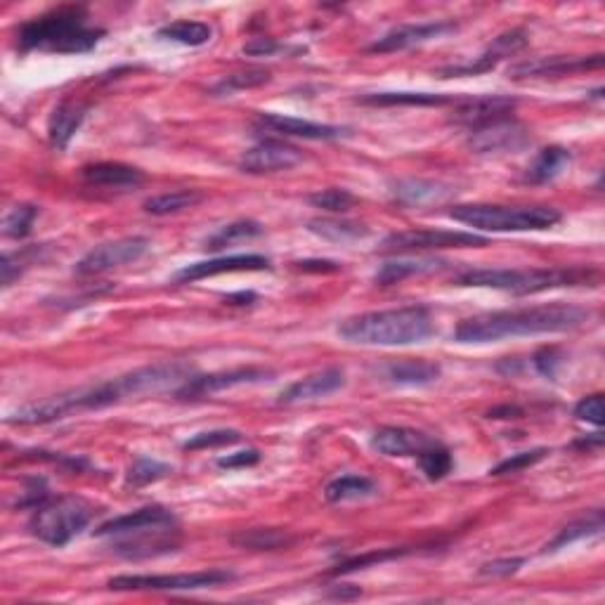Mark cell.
I'll return each instance as SVG.
<instances>
[{"instance_id": "1", "label": "cell", "mask_w": 605, "mask_h": 605, "mask_svg": "<svg viewBox=\"0 0 605 605\" xmlns=\"http://www.w3.org/2000/svg\"><path fill=\"white\" fill-rule=\"evenodd\" d=\"M589 320V310L580 305L549 303L535 308L485 312V315L464 320L454 331V341L459 343H492L513 336H537V334H565L580 329Z\"/></svg>"}, {"instance_id": "2", "label": "cell", "mask_w": 605, "mask_h": 605, "mask_svg": "<svg viewBox=\"0 0 605 605\" xmlns=\"http://www.w3.org/2000/svg\"><path fill=\"white\" fill-rule=\"evenodd\" d=\"M104 29L90 24L83 5H64L19 26L17 43L24 52L41 50L57 55H83L100 43Z\"/></svg>"}, {"instance_id": "3", "label": "cell", "mask_w": 605, "mask_h": 605, "mask_svg": "<svg viewBox=\"0 0 605 605\" xmlns=\"http://www.w3.org/2000/svg\"><path fill=\"white\" fill-rule=\"evenodd\" d=\"M178 535V518L164 506H145V509L107 520L95 530V537L119 539L114 551L130 561L175 551Z\"/></svg>"}, {"instance_id": "4", "label": "cell", "mask_w": 605, "mask_h": 605, "mask_svg": "<svg viewBox=\"0 0 605 605\" xmlns=\"http://www.w3.org/2000/svg\"><path fill=\"white\" fill-rule=\"evenodd\" d=\"M431 334L433 317L424 305L364 312L338 324V336L357 346H412Z\"/></svg>"}, {"instance_id": "5", "label": "cell", "mask_w": 605, "mask_h": 605, "mask_svg": "<svg viewBox=\"0 0 605 605\" xmlns=\"http://www.w3.org/2000/svg\"><path fill=\"white\" fill-rule=\"evenodd\" d=\"M459 286H480L506 294L528 296L542 291L582 286L598 282V272L591 268H525V270H466L454 277Z\"/></svg>"}, {"instance_id": "6", "label": "cell", "mask_w": 605, "mask_h": 605, "mask_svg": "<svg viewBox=\"0 0 605 605\" xmlns=\"http://www.w3.org/2000/svg\"><path fill=\"white\" fill-rule=\"evenodd\" d=\"M119 402H123L121 386L119 381L112 379L107 383H97V386H86L69 390V393L52 395V398L41 402H31V405H24L19 407L17 412H12L5 421L15 426H41L67 419L71 414L93 412V409L119 405Z\"/></svg>"}, {"instance_id": "7", "label": "cell", "mask_w": 605, "mask_h": 605, "mask_svg": "<svg viewBox=\"0 0 605 605\" xmlns=\"http://www.w3.org/2000/svg\"><path fill=\"white\" fill-rule=\"evenodd\" d=\"M450 216L459 223L485 232H528L549 230L561 223V213L551 206H499V204H464L454 206Z\"/></svg>"}, {"instance_id": "8", "label": "cell", "mask_w": 605, "mask_h": 605, "mask_svg": "<svg viewBox=\"0 0 605 605\" xmlns=\"http://www.w3.org/2000/svg\"><path fill=\"white\" fill-rule=\"evenodd\" d=\"M95 504L83 497H57L34 509L29 520L31 535L50 546H64L81 535L95 518Z\"/></svg>"}, {"instance_id": "9", "label": "cell", "mask_w": 605, "mask_h": 605, "mask_svg": "<svg viewBox=\"0 0 605 605\" xmlns=\"http://www.w3.org/2000/svg\"><path fill=\"white\" fill-rule=\"evenodd\" d=\"M232 580L230 570H201L185 575H121L112 577L107 587L112 591H199L223 587Z\"/></svg>"}, {"instance_id": "10", "label": "cell", "mask_w": 605, "mask_h": 605, "mask_svg": "<svg viewBox=\"0 0 605 605\" xmlns=\"http://www.w3.org/2000/svg\"><path fill=\"white\" fill-rule=\"evenodd\" d=\"M478 249L487 246L485 237L471 232H450V230H407L388 234L381 242V251L386 253H421V251H442V249Z\"/></svg>"}, {"instance_id": "11", "label": "cell", "mask_w": 605, "mask_h": 605, "mask_svg": "<svg viewBox=\"0 0 605 605\" xmlns=\"http://www.w3.org/2000/svg\"><path fill=\"white\" fill-rule=\"evenodd\" d=\"M149 251V239L145 237H126L95 246L86 256L76 263L74 272L78 277H93L102 272L123 268V265L138 263V260Z\"/></svg>"}, {"instance_id": "12", "label": "cell", "mask_w": 605, "mask_h": 605, "mask_svg": "<svg viewBox=\"0 0 605 605\" xmlns=\"http://www.w3.org/2000/svg\"><path fill=\"white\" fill-rule=\"evenodd\" d=\"M468 147L476 154H506V152H520L532 142L530 130L523 123L506 116V119L492 121L483 128L468 130Z\"/></svg>"}, {"instance_id": "13", "label": "cell", "mask_w": 605, "mask_h": 605, "mask_svg": "<svg viewBox=\"0 0 605 605\" xmlns=\"http://www.w3.org/2000/svg\"><path fill=\"white\" fill-rule=\"evenodd\" d=\"M303 161V152L282 140H263L246 149L239 159V168L249 175H268L291 171Z\"/></svg>"}, {"instance_id": "14", "label": "cell", "mask_w": 605, "mask_h": 605, "mask_svg": "<svg viewBox=\"0 0 605 605\" xmlns=\"http://www.w3.org/2000/svg\"><path fill=\"white\" fill-rule=\"evenodd\" d=\"M518 100L509 95H478V97H459V102L454 104L452 123H457L461 128L476 130L483 128L487 123L506 119L513 114Z\"/></svg>"}, {"instance_id": "15", "label": "cell", "mask_w": 605, "mask_h": 605, "mask_svg": "<svg viewBox=\"0 0 605 605\" xmlns=\"http://www.w3.org/2000/svg\"><path fill=\"white\" fill-rule=\"evenodd\" d=\"M270 379H272V372L260 367H239V369H230V372H218L208 376L194 374L185 386L175 390V395L182 400H197V398H206V395L220 393V390L251 386V383H263Z\"/></svg>"}, {"instance_id": "16", "label": "cell", "mask_w": 605, "mask_h": 605, "mask_svg": "<svg viewBox=\"0 0 605 605\" xmlns=\"http://www.w3.org/2000/svg\"><path fill=\"white\" fill-rule=\"evenodd\" d=\"M528 45V34L520 29L506 31V34L497 36L494 41L487 45V50L483 55L476 57L473 62L468 64H457V67H445L440 69V78H454V76H476V74H485V71H490L497 67L499 62L506 60V57L516 55Z\"/></svg>"}, {"instance_id": "17", "label": "cell", "mask_w": 605, "mask_h": 605, "mask_svg": "<svg viewBox=\"0 0 605 605\" xmlns=\"http://www.w3.org/2000/svg\"><path fill=\"white\" fill-rule=\"evenodd\" d=\"M457 31V24L452 19H445V22H428V24H407V26H398V29L388 31L386 36H381L379 41H374L369 45V52L374 55H386V52H400L407 48H414V45H424L433 38H440L445 34H452Z\"/></svg>"}, {"instance_id": "18", "label": "cell", "mask_w": 605, "mask_h": 605, "mask_svg": "<svg viewBox=\"0 0 605 605\" xmlns=\"http://www.w3.org/2000/svg\"><path fill=\"white\" fill-rule=\"evenodd\" d=\"M603 55L591 57H539V60L520 62L509 69L511 78H549V76H570L577 71L601 69Z\"/></svg>"}, {"instance_id": "19", "label": "cell", "mask_w": 605, "mask_h": 605, "mask_svg": "<svg viewBox=\"0 0 605 605\" xmlns=\"http://www.w3.org/2000/svg\"><path fill=\"white\" fill-rule=\"evenodd\" d=\"M270 270V260L258 253H246V256H227V258H213L201 260V263H192L182 268L175 279L178 282H199V279L225 275V272H260Z\"/></svg>"}, {"instance_id": "20", "label": "cell", "mask_w": 605, "mask_h": 605, "mask_svg": "<svg viewBox=\"0 0 605 605\" xmlns=\"http://www.w3.org/2000/svg\"><path fill=\"white\" fill-rule=\"evenodd\" d=\"M258 126L268 128L277 135H284V138H303V140H336L346 135V128L296 119V116L268 114V112L258 114Z\"/></svg>"}, {"instance_id": "21", "label": "cell", "mask_w": 605, "mask_h": 605, "mask_svg": "<svg viewBox=\"0 0 605 605\" xmlns=\"http://www.w3.org/2000/svg\"><path fill=\"white\" fill-rule=\"evenodd\" d=\"M431 435L405 426L379 428L372 438V447L383 457H419L426 447L433 445Z\"/></svg>"}, {"instance_id": "22", "label": "cell", "mask_w": 605, "mask_h": 605, "mask_svg": "<svg viewBox=\"0 0 605 605\" xmlns=\"http://www.w3.org/2000/svg\"><path fill=\"white\" fill-rule=\"evenodd\" d=\"M343 383H346L343 369H336V367L322 369V372L310 374L301 381L291 383V386L279 395V402H282V405H301V402L327 398V395L336 393Z\"/></svg>"}, {"instance_id": "23", "label": "cell", "mask_w": 605, "mask_h": 605, "mask_svg": "<svg viewBox=\"0 0 605 605\" xmlns=\"http://www.w3.org/2000/svg\"><path fill=\"white\" fill-rule=\"evenodd\" d=\"M81 178L90 187H102V190H135L145 182V175L135 166L119 164V161H102V164H90L81 168Z\"/></svg>"}, {"instance_id": "24", "label": "cell", "mask_w": 605, "mask_h": 605, "mask_svg": "<svg viewBox=\"0 0 605 605\" xmlns=\"http://www.w3.org/2000/svg\"><path fill=\"white\" fill-rule=\"evenodd\" d=\"M88 107L78 102H62L60 107L55 109L48 121V138L50 145L55 149H67L71 138L78 133L83 119H86Z\"/></svg>"}, {"instance_id": "25", "label": "cell", "mask_w": 605, "mask_h": 605, "mask_svg": "<svg viewBox=\"0 0 605 605\" xmlns=\"http://www.w3.org/2000/svg\"><path fill=\"white\" fill-rule=\"evenodd\" d=\"M364 107H445V104H457V95H438V93H372L357 97Z\"/></svg>"}, {"instance_id": "26", "label": "cell", "mask_w": 605, "mask_h": 605, "mask_svg": "<svg viewBox=\"0 0 605 605\" xmlns=\"http://www.w3.org/2000/svg\"><path fill=\"white\" fill-rule=\"evenodd\" d=\"M383 374L398 386H431L440 379V367L428 360H398L386 364Z\"/></svg>"}, {"instance_id": "27", "label": "cell", "mask_w": 605, "mask_h": 605, "mask_svg": "<svg viewBox=\"0 0 605 605\" xmlns=\"http://www.w3.org/2000/svg\"><path fill=\"white\" fill-rule=\"evenodd\" d=\"M570 152L565 147H546L535 156V161L525 171V182L530 185H544L563 173V168L570 164Z\"/></svg>"}, {"instance_id": "28", "label": "cell", "mask_w": 605, "mask_h": 605, "mask_svg": "<svg viewBox=\"0 0 605 605\" xmlns=\"http://www.w3.org/2000/svg\"><path fill=\"white\" fill-rule=\"evenodd\" d=\"M447 194H450V187L431 180H400L393 187V197L402 206H424L445 199Z\"/></svg>"}, {"instance_id": "29", "label": "cell", "mask_w": 605, "mask_h": 605, "mask_svg": "<svg viewBox=\"0 0 605 605\" xmlns=\"http://www.w3.org/2000/svg\"><path fill=\"white\" fill-rule=\"evenodd\" d=\"M376 492H379V487L367 476H341L324 487V497L331 504L357 502V499L374 497Z\"/></svg>"}, {"instance_id": "30", "label": "cell", "mask_w": 605, "mask_h": 605, "mask_svg": "<svg viewBox=\"0 0 605 605\" xmlns=\"http://www.w3.org/2000/svg\"><path fill=\"white\" fill-rule=\"evenodd\" d=\"M204 201V194L199 190H175L166 194H156V197L147 199L142 208L149 216H173V213H182L187 208L199 206Z\"/></svg>"}, {"instance_id": "31", "label": "cell", "mask_w": 605, "mask_h": 605, "mask_svg": "<svg viewBox=\"0 0 605 605\" xmlns=\"http://www.w3.org/2000/svg\"><path fill=\"white\" fill-rule=\"evenodd\" d=\"M445 268V263H440V260H393V263L381 265V270L376 272L374 282L379 286H390V284H398L402 279L414 277V275H424V272H438Z\"/></svg>"}, {"instance_id": "32", "label": "cell", "mask_w": 605, "mask_h": 605, "mask_svg": "<svg viewBox=\"0 0 605 605\" xmlns=\"http://www.w3.org/2000/svg\"><path fill=\"white\" fill-rule=\"evenodd\" d=\"M232 544L242 546V549H253V551H277L284 546L294 544V537L286 530L277 528H253V530H242L232 537Z\"/></svg>"}, {"instance_id": "33", "label": "cell", "mask_w": 605, "mask_h": 605, "mask_svg": "<svg viewBox=\"0 0 605 605\" xmlns=\"http://www.w3.org/2000/svg\"><path fill=\"white\" fill-rule=\"evenodd\" d=\"M263 234V225L256 223V220H237V223H230L225 227H220L218 232H213L211 237L206 239L204 249L208 251H220L225 246H232L237 242H246V239H256Z\"/></svg>"}, {"instance_id": "34", "label": "cell", "mask_w": 605, "mask_h": 605, "mask_svg": "<svg viewBox=\"0 0 605 605\" xmlns=\"http://www.w3.org/2000/svg\"><path fill=\"white\" fill-rule=\"evenodd\" d=\"M213 29L204 22H190V19H180V22H173L159 29V38H166V41L180 43V45H190V48H197V45H204L211 41Z\"/></svg>"}, {"instance_id": "35", "label": "cell", "mask_w": 605, "mask_h": 605, "mask_svg": "<svg viewBox=\"0 0 605 605\" xmlns=\"http://www.w3.org/2000/svg\"><path fill=\"white\" fill-rule=\"evenodd\" d=\"M601 530H603V513L594 511L591 516L580 518L577 523H570L568 528H563L561 535H558L551 544H546L544 551H558V549H563L565 544H572V542H577V539L598 535Z\"/></svg>"}, {"instance_id": "36", "label": "cell", "mask_w": 605, "mask_h": 605, "mask_svg": "<svg viewBox=\"0 0 605 605\" xmlns=\"http://www.w3.org/2000/svg\"><path fill=\"white\" fill-rule=\"evenodd\" d=\"M310 232L320 234L329 242H350V239H360L367 234V227L360 223H348V220H312Z\"/></svg>"}, {"instance_id": "37", "label": "cell", "mask_w": 605, "mask_h": 605, "mask_svg": "<svg viewBox=\"0 0 605 605\" xmlns=\"http://www.w3.org/2000/svg\"><path fill=\"white\" fill-rule=\"evenodd\" d=\"M416 459H419L421 471L426 473L428 480H442L452 471V464H454L450 450L438 445V442H433L431 447H426V450Z\"/></svg>"}, {"instance_id": "38", "label": "cell", "mask_w": 605, "mask_h": 605, "mask_svg": "<svg viewBox=\"0 0 605 605\" xmlns=\"http://www.w3.org/2000/svg\"><path fill=\"white\" fill-rule=\"evenodd\" d=\"M171 471H173V468L168 466V464H161V461H156V459L140 457L138 461H135L133 466L128 468L126 485H130V487H145L149 483H156V480L166 478Z\"/></svg>"}, {"instance_id": "39", "label": "cell", "mask_w": 605, "mask_h": 605, "mask_svg": "<svg viewBox=\"0 0 605 605\" xmlns=\"http://www.w3.org/2000/svg\"><path fill=\"white\" fill-rule=\"evenodd\" d=\"M270 81V71L268 69H249L242 71V74H232L223 78L216 88L211 90L213 95H230L234 90H249V88H258L263 83Z\"/></svg>"}, {"instance_id": "40", "label": "cell", "mask_w": 605, "mask_h": 605, "mask_svg": "<svg viewBox=\"0 0 605 605\" xmlns=\"http://www.w3.org/2000/svg\"><path fill=\"white\" fill-rule=\"evenodd\" d=\"M308 201L315 208H322V211H329V213H346L357 204V199L353 197V194H350L348 190H338V187L310 194Z\"/></svg>"}, {"instance_id": "41", "label": "cell", "mask_w": 605, "mask_h": 605, "mask_svg": "<svg viewBox=\"0 0 605 605\" xmlns=\"http://www.w3.org/2000/svg\"><path fill=\"white\" fill-rule=\"evenodd\" d=\"M36 218H38V208L36 206H31V204L15 206L8 213V216H5L3 230L12 239H24L26 234L31 232V225H34Z\"/></svg>"}, {"instance_id": "42", "label": "cell", "mask_w": 605, "mask_h": 605, "mask_svg": "<svg viewBox=\"0 0 605 605\" xmlns=\"http://www.w3.org/2000/svg\"><path fill=\"white\" fill-rule=\"evenodd\" d=\"M242 440V433L239 431H230V428H223V431H208V433H199L194 435L182 445V450H216V447H225V445H234V442Z\"/></svg>"}, {"instance_id": "43", "label": "cell", "mask_w": 605, "mask_h": 605, "mask_svg": "<svg viewBox=\"0 0 605 605\" xmlns=\"http://www.w3.org/2000/svg\"><path fill=\"white\" fill-rule=\"evenodd\" d=\"M546 454H549V452H546L544 447H539V450H532V452L513 454V457L504 459L502 464L494 466L492 471H490V476L499 478V476H511V473H520V471H525V468L539 464V461H542L546 457Z\"/></svg>"}, {"instance_id": "44", "label": "cell", "mask_w": 605, "mask_h": 605, "mask_svg": "<svg viewBox=\"0 0 605 605\" xmlns=\"http://www.w3.org/2000/svg\"><path fill=\"white\" fill-rule=\"evenodd\" d=\"M405 554H409V549H388V551H376V554L357 556V558H350V561H346V563L336 565V568L331 570V575H348V572L362 570L372 563H383V561H390V558H400Z\"/></svg>"}, {"instance_id": "45", "label": "cell", "mask_w": 605, "mask_h": 605, "mask_svg": "<svg viewBox=\"0 0 605 605\" xmlns=\"http://www.w3.org/2000/svg\"><path fill=\"white\" fill-rule=\"evenodd\" d=\"M575 416L580 421H587V424L601 428L603 426V395L594 393L589 398H582L575 407Z\"/></svg>"}, {"instance_id": "46", "label": "cell", "mask_w": 605, "mask_h": 605, "mask_svg": "<svg viewBox=\"0 0 605 605\" xmlns=\"http://www.w3.org/2000/svg\"><path fill=\"white\" fill-rule=\"evenodd\" d=\"M31 251H26L24 256H12V253H5V258H3V286H10L12 282H15V279L22 275L24 272V268L26 265H29V256Z\"/></svg>"}, {"instance_id": "47", "label": "cell", "mask_w": 605, "mask_h": 605, "mask_svg": "<svg viewBox=\"0 0 605 605\" xmlns=\"http://www.w3.org/2000/svg\"><path fill=\"white\" fill-rule=\"evenodd\" d=\"M558 364H561V355H558L556 348H544V350H539V353L535 355L537 372L544 374V376H549V379H554V376H556Z\"/></svg>"}, {"instance_id": "48", "label": "cell", "mask_w": 605, "mask_h": 605, "mask_svg": "<svg viewBox=\"0 0 605 605\" xmlns=\"http://www.w3.org/2000/svg\"><path fill=\"white\" fill-rule=\"evenodd\" d=\"M525 561L523 558H506V561H494V563H487L480 568V575H492V577H506V575H513V572L520 570V565H523Z\"/></svg>"}, {"instance_id": "49", "label": "cell", "mask_w": 605, "mask_h": 605, "mask_svg": "<svg viewBox=\"0 0 605 605\" xmlns=\"http://www.w3.org/2000/svg\"><path fill=\"white\" fill-rule=\"evenodd\" d=\"M260 461V452L258 450H244L237 454H227V457L218 459L220 468H244V466H253Z\"/></svg>"}, {"instance_id": "50", "label": "cell", "mask_w": 605, "mask_h": 605, "mask_svg": "<svg viewBox=\"0 0 605 605\" xmlns=\"http://www.w3.org/2000/svg\"><path fill=\"white\" fill-rule=\"evenodd\" d=\"M279 50V43L272 41V38H253L251 43L244 45V55H251V57H268V55H275V52Z\"/></svg>"}, {"instance_id": "51", "label": "cell", "mask_w": 605, "mask_h": 605, "mask_svg": "<svg viewBox=\"0 0 605 605\" xmlns=\"http://www.w3.org/2000/svg\"><path fill=\"white\" fill-rule=\"evenodd\" d=\"M296 265L305 272H310V270H315V272H338V270H341V265L334 263V260H305V263H296Z\"/></svg>"}]
</instances>
